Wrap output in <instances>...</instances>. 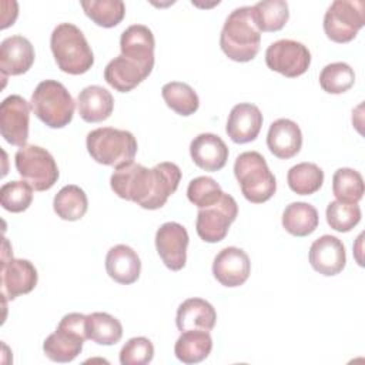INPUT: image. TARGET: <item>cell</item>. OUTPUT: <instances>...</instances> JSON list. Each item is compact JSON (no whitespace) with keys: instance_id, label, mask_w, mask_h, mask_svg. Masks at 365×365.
<instances>
[{"instance_id":"21","label":"cell","mask_w":365,"mask_h":365,"mask_svg":"<svg viewBox=\"0 0 365 365\" xmlns=\"http://www.w3.org/2000/svg\"><path fill=\"white\" fill-rule=\"evenodd\" d=\"M267 145L269 151L281 160L295 157L302 147V133L299 125L289 118L275 120L269 125Z\"/></svg>"},{"instance_id":"30","label":"cell","mask_w":365,"mask_h":365,"mask_svg":"<svg viewBox=\"0 0 365 365\" xmlns=\"http://www.w3.org/2000/svg\"><path fill=\"white\" fill-rule=\"evenodd\" d=\"M161 96L165 104L180 115H191L200 107V100L194 88L181 81H171L163 86Z\"/></svg>"},{"instance_id":"1","label":"cell","mask_w":365,"mask_h":365,"mask_svg":"<svg viewBox=\"0 0 365 365\" xmlns=\"http://www.w3.org/2000/svg\"><path fill=\"white\" fill-rule=\"evenodd\" d=\"M181 170L174 163H160L153 168L130 163L115 168L110 187L120 198L133 201L144 210L161 208L178 188Z\"/></svg>"},{"instance_id":"10","label":"cell","mask_w":365,"mask_h":365,"mask_svg":"<svg viewBox=\"0 0 365 365\" xmlns=\"http://www.w3.org/2000/svg\"><path fill=\"white\" fill-rule=\"evenodd\" d=\"M1 295L4 301H13L23 294H29L34 289L38 281L36 267L23 258H13L9 241H3L1 254Z\"/></svg>"},{"instance_id":"7","label":"cell","mask_w":365,"mask_h":365,"mask_svg":"<svg viewBox=\"0 0 365 365\" xmlns=\"http://www.w3.org/2000/svg\"><path fill=\"white\" fill-rule=\"evenodd\" d=\"M86 339H88L86 332V315L70 312L60 319L56 331L44 339L43 351L53 362H71L81 352Z\"/></svg>"},{"instance_id":"25","label":"cell","mask_w":365,"mask_h":365,"mask_svg":"<svg viewBox=\"0 0 365 365\" xmlns=\"http://www.w3.org/2000/svg\"><path fill=\"white\" fill-rule=\"evenodd\" d=\"M150 74L124 56L114 57L104 68V80L114 90L128 93L144 81Z\"/></svg>"},{"instance_id":"20","label":"cell","mask_w":365,"mask_h":365,"mask_svg":"<svg viewBox=\"0 0 365 365\" xmlns=\"http://www.w3.org/2000/svg\"><path fill=\"white\" fill-rule=\"evenodd\" d=\"M190 155L197 167L205 171H220L228 160V147L212 133H201L190 144Z\"/></svg>"},{"instance_id":"8","label":"cell","mask_w":365,"mask_h":365,"mask_svg":"<svg viewBox=\"0 0 365 365\" xmlns=\"http://www.w3.org/2000/svg\"><path fill=\"white\" fill-rule=\"evenodd\" d=\"M16 170L20 177L36 191L50 190L58 180V167L53 155L43 147L26 144L14 155Z\"/></svg>"},{"instance_id":"5","label":"cell","mask_w":365,"mask_h":365,"mask_svg":"<svg viewBox=\"0 0 365 365\" xmlns=\"http://www.w3.org/2000/svg\"><path fill=\"white\" fill-rule=\"evenodd\" d=\"M34 115L50 128L68 125L74 115V100L68 90L56 80H44L37 84L31 94Z\"/></svg>"},{"instance_id":"35","label":"cell","mask_w":365,"mask_h":365,"mask_svg":"<svg viewBox=\"0 0 365 365\" xmlns=\"http://www.w3.org/2000/svg\"><path fill=\"white\" fill-rule=\"evenodd\" d=\"M354 83V68L344 61L327 64L319 74V86L325 93L329 94H342L348 91Z\"/></svg>"},{"instance_id":"11","label":"cell","mask_w":365,"mask_h":365,"mask_svg":"<svg viewBox=\"0 0 365 365\" xmlns=\"http://www.w3.org/2000/svg\"><path fill=\"white\" fill-rule=\"evenodd\" d=\"M238 215V205L232 195L222 194L221 198L204 208H198L195 231L198 237L210 244L220 242L228 234L230 225Z\"/></svg>"},{"instance_id":"39","label":"cell","mask_w":365,"mask_h":365,"mask_svg":"<svg viewBox=\"0 0 365 365\" xmlns=\"http://www.w3.org/2000/svg\"><path fill=\"white\" fill-rule=\"evenodd\" d=\"M154 358V345L145 336L128 339L120 351L121 365H145Z\"/></svg>"},{"instance_id":"37","label":"cell","mask_w":365,"mask_h":365,"mask_svg":"<svg viewBox=\"0 0 365 365\" xmlns=\"http://www.w3.org/2000/svg\"><path fill=\"white\" fill-rule=\"evenodd\" d=\"M33 201V187L26 181H10L0 188V202L6 211L23 212Z\"/></svg>"},{"instance_id":"15","label":"cell","mask_w":365,"mask_h":365,"mask_svg":"<svg viewBox=\"0 0 365 365\" xmlns=\"http://www.w3.org/2000/svg\"><path fill=\"white\" fill-rule=\"evenodd\" d=\"M154 34L144 24H133L121 33V56L140 66L148 74H151L154 67Z\"/></svg>"},{"instance_id":"3","label":"cell","mask_w":365,"mask_h":365,"mask_svg":"<svg viewBox=\"0 0 365 365\" xmlns=\"http://www.w3.org/2000/svg\"><path fill=\"white\" fill-rule=\"evenodd\" d=\"M50 47L57 67L67 74H84L94 64V54L83 31L71 23H60L54 27Z\"/></svg>"},{"instance_id":"19","label":"cell","mask_w":365,"mask_h":365,"mask_svg":"<svg viewBox=\"0 0 365 365\" xmlns=\"http://www.w3.org/2000/svg\"><path fill=\"white\" fill-rule=\"evenodd\" d=\"M34 48L31 43L20 36H10L0 44V70L3 78L27 73L34 63Z\"/></svg>"},{"instance_id":"36","label":"cell","mask_w":365,"mask_h":365,"mask_svg":"<svg viewBox=\"0 0 365 365\" xmlns=\"http://www.w3.org/2000/svg\"><path fill=\"white\" fill-rule=\"evenodd\" d=\"M327 222L338 232L351 231L361 221V208L358 204L331 201L327 207Z\"/></svg>"},{"instance_id":"6","label":"cell","mask_w":365,"mask_h":365,"mask_svg":"<svg viewBox=\"0 0 365 365\" xmlns=\"http://www.w3.org/2000/svg\"><path fill=\"white\" fill-rule=\"evenodd\" d=\"M234 174L242 195L254 204L268 201L277 191V180L258 151L241 153L234 163Z\"/></svg>"},{"instance_id":"13","label":"cell","mask_w":365,"mask_h":365,"mask_svg":"<svg viewBox=\"0 0 365 365\" xmlns=\"http://www.w3.org/2000/svg\"><path fill=\"white\" fill-rule=\"evenodd\" d=\"M30 106L19 94L6 97L0 104V133L11 145L24 147L29 138Z\"/></svg>"},{"instance_id":"24","label":"cell","mask_w":365,"mask_h":365,"mask_svg":"<svg viewBox=\"0 0 365 365\" xmlns=\"http://www.w3.org/2000/svg\"><path fill=\"white\" fill-rule=\"evenodd\" d=\"M77 110L86 123L107 120L114 110L111 93L101 86H87L77 97Z\"/></svg>"},{"instance_id":"34","label":"cell","mask_w":365,"mask_h":365,"mask_svg":"<svg viewBox=\"0 0 365 365\" xmlns=\"http://www.w3.org/2000/svg\"><path fill=\"white\" fill-rule=\"evenodd\" d=\"M364 178L352 168H338L332 175V192L338 201L358 204L364 197Z\"/></svg>"},{"instance_id":"4","label":"cell","mask_w":365,"mask_h":365,"mask_svg":"<svg viewBox=\"0 0 365 365\" xmlns=\"http://www.w3.org/2000/svg\"><path fill=\"white\" fill-rule=\"evenodd\" d=\"M86 147L96 163L115 168L133 163L138 148L133 133L114 127H100L90 131Z\"/></svg>"},{"instance_id":"22","label":"cell","mask_w":365,"mask_h":365,"mask_svg":"<svg viewBox=\"0 0 365 365\" xmlns=\"http://www.w3.org/2000/svg\"><path fill=\"white\" fill-rule=\"evenodd\" d=\"M106 271L108 277L115 282L130 285L135 282L140 277V257L131 247L125 244L114 245L108 250L106 255Z\"/></svg>"},{"instance_id":"9","label":"cell","mask_w":365,"mask_h":365,"mask_svg":"<svg viewBox=\"0 0 365 365\" xmlns=\"http://www.w3.org/2000/svg\"><path fill=\"white\" fill-rule=\"evenodd\" d=\"M365 24L362 0H335L324 16V31L335 43H349Z\"/></svg>"},{"instance_id":"14","label":"cell","mask_w":365,"mask_h":365,"mask_svg":"<svg viewBox=\"0 0 365 365\" xmlns=\"http://www.w3.org/2000/svg\"><path fill=\"white\" fill-rule=\"evenodd\" d=\"M187 230L174 221L164 222L155 232V248L164 262L171 271H180L184 268L187 261L188 247Z\"/></svg>"},{"instance_id":"2","label":"cell","mask_w":365,"mask_h":365,"mask_svg":"<svg viewBox=\"0 0 365 365\" xmlns=\"http://www.w3.org/2000/svg\"><path fill=\"white\" fill-rule=\"evenodd\" d=\"M220 46L224 54L238 63L251 61L259 51L261 30L254 19L252 6L232 10L221 30Z\"/></svg>"},{"instance_id":"28","label":"cell","mask_w":365,"mask_h":365,"mask_svg":"<svg viewBox=\"0 0 365 365\" xmlns=\"http://www.w3.org/2000/svg\"><path fill=\"white\" fill-rule=\"evenodd\" d=\"M53 208L57 217L66 221H77L84 217L88 208V200L83 188L74 184L64 185L53 200Z\"/></svg>"},{"instance_id":"12","label":"cell","mask_w":365,"mask_h":365,"mask_svg":"<svg viewBox=\"0 0 365 365\" xmlns=\"http://www.w3.org/2000/svg\"><path fill=\"white\" fill-rule=\"evenodd\" d=\"M265 63L269 70L295 78L309 68L311 53L305 44L297 40L281 38L271 43L265 50Z\"/></svg>"},{"instance_id":"29","label":"cell","mask_w":365,"mask_h":365,"mask_svg":"<svg viewBox=\"0 0 365 365\" xmlns=\"http://www.w3.org/2000/svg\"><path fill=\"white\" fill-rule=\"evenodd\" d=\"M87 338L98 345H114L123 336L121 322L107 312L86 315Z\"/></svg>"},{"instance_id":"38","label":"cell","mask_w":365,"mask_h":365,"mask_svg":"<svg viewBox=\"0 0 365 365\" xmlns=\"http://www.w3.org/2000/svg\"><path fill=\"white\" fill-rule=\"evenodd\" d=\"M222 194L224 191L221 190L220 184L214 178L205 175L191 180L187 188V197L190 202L198 208H204L217 202Z\"/></svg>"},{"instance_id":"26","label":"cell","mask_w":365,"mask_h":365,"mask_svg":"<svg viewBox=\"0 0 365 365\" xmlns=\"http://www.w3.org/2000/svg\"><path fill=\"white\" fill-rule=\"evenodd\" d=\"M212 349V338L208 331H182L174 345V354L182 364H198L204 361Z\"/></svg>"},{"instance_id":"32","label":"cell","mask_w":365,"mask_h":365,"mask_svg":"<svg viewBox=\"0 0 365 365\" xmlns=\"http://www.w3.org/2000/svg\"><path fill=\"white\" fill-rule=\"evenodd\" d=\"M287 182L295 194L311 195L322 187L324 171L314 163H299L289 168Z\"/></svg>"},{"instance_id":"17","label":"cell","mask_w":365,"mask_h":365,"mask_svg":"<svg viewBox=\"0 0 365 365\" xmlns=\"http://www.w3.org/2000/svg\"><path fill=\"white\" fill-rule=\"evenodd\" d=\"M308 258L317 272L325 277L336 275L346 265L345 245L339 238L325 234L311 244Z\"/></svg>"},{"instance_id":"33","label":"cell","mask_w":365,"mask_h":365,"mask_svg":"<svg viewBox=\"0 0 365 365\" xmlns=\"http://www.w3.org/2000/svg\"><path fill=\"white\" fill-rule=\"evenodd\" d=\"M252 13L261 33L278 31L289 19L288 3L284 0L258 1L255 6H252Z\"/></svg>"},{"instance_id":"31","label":"cell","mask_w":365,"mask_h":365,"mask_svg":"<svg viewBox=\"0 0 365 365\" xmlns=\"http://www.w3.org/2000/svg\"><path fill=\"white\" fill-rule=\"evenodd\" d=\"M80 4L86 16L104 29L115 27L125 16V4L121 0H84Z\"/></svg>"},{"instance_id":"16","label":"cell","mask_w":365,"mask_h":365,"mask_svg":"<svg viewBox=\"0 0 365 365\" xmlns=\"http://www.w3.org/2000/svg\"><path fill=\"white\" fill-rule=\"evenodd\" d=\"M251 274L248 254L237 247L222 248L214 258L212 275L224 287L234 288L242 285Z\"/></svg>"},{"instance_id":"27","label":"cell","mask_w":365,"mask_h":365,"mask_svg":"<svg viewBox=\"0 0 365 365\" xmlns=\"http://www.w3.org/2000/svg\"><path fill=\"white\" fill-rule=\"evenodd\" d=\"M318 222V211L308 202H291L282 212V227L294 237H307L312 234L317 230Z\"/></svg>"},{"instance_id":"18","label":"cell","mask_w":365,"mask_h":365,"mask_svg":"<svg viewBox=\"0 0 365 365\" xmlns=\"http://www.w3.org/2000/svg\"><path fill=\"white\" fill-rule=\"evenodd\" d=\"M262 114L255 104L240 103L228 114L225 133L237 144L254 141L262 127Z\"/></svg>"},{"instance_id":"23","label":"cell","mask_w":365,"mask_h":365,"mask_svg":"<svg viewBox=\"0 0 365 365\" xmlns=\"http://www.w3.org/2000/svg\"><path fill=\"white\" fill-rule=\"evenodd\" d=\"M217 322L215 308L202 298H188L177 309L175 324L178 331L202 329L212 331Z\"/></svg>"}]
</instances>
